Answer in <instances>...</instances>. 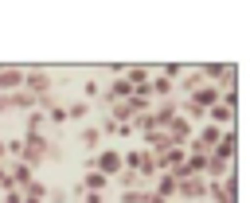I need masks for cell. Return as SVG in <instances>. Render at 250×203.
<instances>
[{"instance_id":"7c38bea8","label":"cell","mask_w":250,"mask_h":203,"mask_svg":"<svg viewBox=\"0 0 250 203\" xmlns=\"http://www.w3.org/2000/svg\"><path fill=\"white\" fill-rule=\"evenodd\" d=\"M105 98H109V102H121V98L129 102V98H133V86H129L125 78H113V86H109V94H105Z\"/></svg>"},{"instance_id":"277c9868","label":"cell","mask_w":250,"mask_h":203,"mask_svg":"<svg viewBox=\"0 0 250 203\" xmlns=\"http://www.w3.org/2000/svg\"><path fill=\"white\" fill-rule=\"evenodd\" d=\"M203 195H207V180H203V176H184L180 187H176V199H184V203L203 199Z\"/></svg>"},{"instance_id":"3957f363","label":"cell","mask_w":250,"mask_h":203,"mask_svg":"<svg viewBox=\"0 0 250 203\" xmlns=\"http://www.w3.org/2000/svg\"><path fill=\"white\" fill-rule=\"evenodd\" d=\"M234 191H238V176H234V168H230L223 180H207V195H211V203H234Z\"/></svg>"},{"instance_id":"52a82bcc","label":"cell","mask_w":250,"mask_h":203,"mask_svg":"<svg viewBox=\"0 0 250 203\" xmlns=\"http://www.w3.org/2000/svg\"><path fill=\"white\" fill-rule=\"evenodd\" d=\"M176 187H180V180H176V176L156 172V191H152V195H160V199L168 203V199H176Z\"/></svg>"},{"instance_id":"9c48e42d","label":"cell","mask_w":250,"mask_h":203,"mask_svg":"<svg viewBox=\"0 0 250 203\" xmlns=\"http://www.w3.org/2000/svg\"><path fill=\"white\" fill-rule=\"evenodd\" d=\"M78 144H82L86 152H90V148L98 152V148H102V129H98V125H86V129L78 133Z\"/></svg>"},{"instance_id":"30bf717a","label":"cell","mask_w":250,"mask_h":203,"mask_svg":"<svg viewBox=\"0 0 250 203\" xmlns=\"http://www.w3.org/2000/svg\"><path fill=\"white\" fill-rule=\"evenodd\" d=\"M148 78H152V74H148V66H129V70H125V82H129L133 90H145V86H148Z\"/></svg>"},{"instance_id":"9a60e30c","label":"cell","mask_w":250,"mask_h":203,"mask_svg":"<svg viewBox=\"0 0 250 203\" xmlns=\"http://www.w3.org/2000/svg\"><path fill=\"white\" fill-rule=\"evenodd\" d=\"M121 203H145V191L141 187H129V191H121Z\"/></svg>"},{"instance_id":"7a4b0ae2","label":"cell","mask_w":250,"mask_h":203,"mask_svg":"<svg viewBox=\"0 0 250 203\" xmlns=\"http://www.w3.org/2000/svg\"><path fill=\"white\" fill-rule=\"evenodd\" d=\"M90 168H94V172H102L105 180H117L125 164H121V152H117V148H98V152H94V160H90Z\"/></svg>"},{"instance_id":"4fadbf2b","label":"cell","mask_w":250,"mask_h":203,"mask_svg":"<svg viewBox=\"0 0 250 203\" xmlns=\"http://www.w3.org/2000/svg\"><path fill=\"white\" fill-rule=\"evenodd\" d=\"M86 113H90V105H86V102H74V105H66V121H82Z\"/></svg>"},{"instance_id":"6da1fadb","label":"cell","mask_w":250,"mask_h":203,"mask_svg":"<svg viewBox=\"0 0 250 203\" xmlns=\"http://www.w3.org/2000/svg\"><path fill=\"white\" fill-rule=\"evenodd\" d=\"M20 144H23V148H20V160H23V164H31V168H39V164H43V156L51 152L47 133H27Z\"/></svg>"},{"instance_id":"e0dca14e","label":"cell","mask_w":250,"mask_h":203,"mask_svg":"<svg viewBox=\"0 0 250 203\" xmlns=\"http://www.w3.org/2000/svg\"><path fill=\"white\" fill-rule=\"evenodd\" d=\"M145 203H164L160 195H152V191H145Z\"/></svg>"},{"instance_id":"8992f818","label":"cell","mask_w":250,"mask_h":203,"mask_svg":"<svg viewBox=\"0 0 250 203\" xmlns=\"http://www.w3.org/2000/svg\"><path fill=\"white\" fill-rule=\"evenodd\" d=\"M23 90V70L20 66H0V94H16Z\"/></svg>"},{"instance_id":"8fae6325","label":"cell","mask_w":250,"mask_h":203,"mask_svg":"<svg viewBox=\"0 0 250 203\" xmlns=\"http://www.w3.org/2000/svg\"><path fill=\"white\" fill-rule=\"evenodd\" d=\"M20 195H23V199H31V203H43V199H47V183H43V180L35 176V180H31V183H27V187H23Z\"/></svg>"},{"instance_id":"5b68a950","label":"cell","mask_w":250,"mask_h":203,"mask_svg":"<svg viewBox=\"0 0 250 203\" xmlns=\"http://www.w3.org/2000/svg\"><path fill=\"white\" fill-rule=\"evenodd\" d=\"M219 98H223V94H219V86H211V82H203V86L191 90V105L203 109V113H207L211 105H219Z\"/></svg>"},{"instance_id":"ba28073f","label":"cell","mask_w":250,"mask_h":203,"mask_svg":"<svg viewBox=\"0 0 250 203\" xmlns=\"http://www.w3.org/2000/svg\"><path fill=\"white\" fill-rule=\"evenodd\" d=\"M105 187H109V180H105L102 172L86 168V176H82V191H98V195H105Z\"/></svg>"},{"instance_id":"2e32d148","label":"cell","mask_w":250,"mask_h":203,"mask_svg":"<svg viewBox=\"0 0 250 203\" xmlns=\"http://www.w3.org/2000/svg\"><path fill=\"white\" fill-rule=\"evenodd\" d=\"M4 187H8V168L0 164V191H4Z\"/></svg>"},{"instance_id":"5bb4252c","label":"cell","mask_w":250,"mask_h":203,"mask_svg":"<svg viewBox=\"0 0 250 203\" xmlns=\"http://www.w3.org/2000/svg\"><path fill=\"white\" fill-rule=\"evenodd\" d=\"M180 74H184V66H180V62H168V66H160V78H168V82H172V78H180Z\"/></svg>"}]
</instances>
